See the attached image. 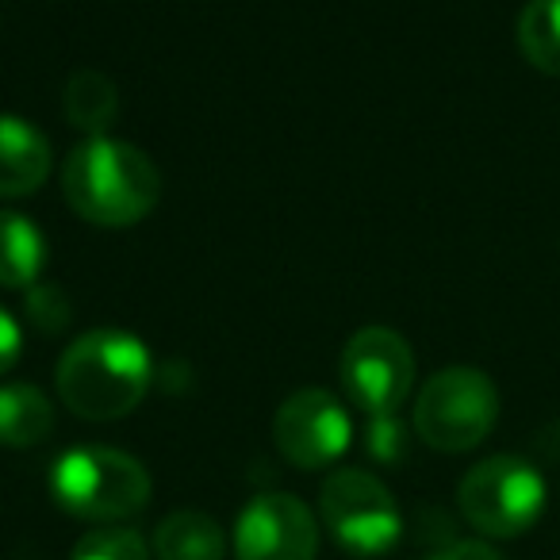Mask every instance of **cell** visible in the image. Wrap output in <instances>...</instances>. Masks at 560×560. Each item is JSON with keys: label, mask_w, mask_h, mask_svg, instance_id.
<instances>
[{"label": "cell", "mask_w": 560, "mask_h": 560, "mask_svg": "<svg viewBox=\"0 0 560 560\" xmlns=\"http://www.w3.org/2000/svg\"><path fill=\"white\" fill-rule=\"evenodd\" d=\"M154 361L131 330H89L66 346L55 369L58 399L78 419L112 422L131 415L150 392Z\"/></svg>", "instance_id": "cell-1"}, {"label": "cell", "mask_w": 560, "mask_h": 560, "mask_svg": "<svg viewBox=\"0 0 560 560\" xmlns=\"http://www.w3.org/2000/svg\"><path fill=\"white\" fill-rule=\"evenodd\" d=\"M62 192L85 223L131 226L158 208L162 177L139 147L96 135L66 154Z\"/></svg>", "instance_id": "cell-2"}, {"label": "cell", "mask_w": 560, "mask_h": 560, "mask_svg": "<svg viewBox=\"0 0 560 560\" xmlns=\"http://www.w3.org/2000/svg\"><path fill=\"white\" fill-rule=\"evenodd\" d=\"M150 472L131 453L112 445H78L66 450L50 468V495L66 514L96 526L135 518L150 503Z\"/></svg>", "instance_id": "cell-3"}, {"label": "cell", "mask_w": 560, "mask_h": 560, "mask_svg": "<svg viewBox=\"0 0 560 560\" xmlns=\"http://www.w3.org/2000/svg\"><path fill=\"white\" fill-rule=\"evenodd\" d=\"M415 434L438 453H468L495 430L499 388L472 365H450L422 384L415 399Z\"/></svg>", "instance_id": "cell-4"}, {"label": "cell", "mask_w": 560, "mask_h": 560, "mask_svg": "<svg viewBox=\"0 0 560 560\" xmlns=\"http://www.w3.org/2000/svg\"><path fill=\"white\" fill-rule=\"evenodd\" d=\"M545 476L514 453H495L465 472L457 488V506L465 522L483 537L511 541L537 526L545 511Z\"/></svg>", "instance_id": "cell-5"}, {"label": "cell", "mask_w": 560, "mask_h": 560, "mask_svg": "<svg viewBox=\"0 0 560 560\" xmlns=\"http://www.w3.org/2000/svg\"><path fill=\"white\" fill-rule=\"evenodd\" d=\"M323 526L353 557H381L404 534L396 495L365 468H338L319 491Z\"/></svg>", "instance_id": "cell-6"}, {"label": "cell", "mask_w": 560, "mask_h": 560, "mask_svg": "<svg viewBox=\"0 0 560 560\" xmlns=\"http://www.w3.org/2000/svg\"><path fill=\"white\" fill-rule=\"evenodd\" d=\"M342 388L353 407L376 419L396 415L415 388V353L392 327H361L342 350Z\"/></svg>", "instance_id": "cell-7"}, {"label": "cell", "mask_w": 560, "mask_h": 560, "mask_svg": "<svg viewBox=\"0 0 560 560\" xmlns=\"http://www.w3.org/2000/svg\"><path fill=\"white\" fill-rule=\"evenodd\" d=\"M272 442L289 465L315 472L350 450L353 422L327 388H300L272 415Z\"/></svg>", "instance_id": "cell-8"}, {"label": "cell", "mask_w": 560, "mask_h": 560, "mask_svg": "<svg viewBox=\"0 0 560 560\" xmlns=\"http://www.w3.org/2000/svg\"><path fill=\"white\" fill-rule=\"evenodd\" d=\"M319 522L304 499L289 491H265L238 511L234 557L238 560H315Z\"/></svg>", "instance_id": "cell-9"}, {"label": "cell", "mask_w": 560, "mask_h": 560, "mask_svg": "<svg viewBox=\"0 0 560 560\" xmlns=\"http://www.w3.org/2000/svg\"><path fill=\"white\" fill-rule=\"evenodd\" d=\"M50 142L39 127H32L20 116H0V196L16 200L32 196L50 177Z\"/></svg>", "instance_id": "cell-10"}, {"label": "cell", "mask_w": 560, "mask_h": 560, "mask_svg": "<svg viewBox=\"0 0 560 560\" xmlns=\"http://www.w3.org/2000/svg\"><path fill=\"white\" fill-rule=\"evenodd\" d=\"M158 560H223L226 534L211 514L203 511H173L154 529Z\"/></svg>", "instance_id": "cell-11"}, {"label": "cell", "mask_w": 560, "mask_h": 560, "mask_svg": "<svg viewBox=\"0 0 560 560\" xmlns=\"http://www.w3.org/2000/svg\"><path fill=\"white\" fill-rule=\"evenodd\" d=\"M47 269V238L20 211H0V289H35Z\"/></svg>", "instance_id": "cell-12"}, {"label": "cell", "mask_w": 560, "mask_h": 560, "mask_svg": "<svg viewBox=\"0 0 560 560\" xmlns=\"http://www.w3.org/2000/svg\"><path fill=\"white\" fill-rule=\"evenodd\" d=\"M55 430V404L35 384H4L0 388V445L32 450Z\"/></svg>", "instance_id": "cell-13"}, {"label": "cell", "mask_w": 560, "mask_h": 560, "mask_svg": "<svg viewBox=\"0 0 560 560\" xmlns=\"http://www.w3.org/2000/svg\"><path fill=\"white\" fill-rule=\"evenodd\" d=\"M62 108L66 119H70L78 131H85L89 139L104 135L112 127L119 112V93L104 73L96 70H81L66 81V93H62Z\"/></svg>", "instance_id": "cell-14"}, {"label": "cell", "mask_w": 560, "mask_h": 560, "mask_svg": "<svg viewBox=\"0 0 560 560\" xmlns=\"http://www.w3.org/2000/svg\"><path fill=\"white\" fill-rule=\"evenodd\" d=\"M514 39L534 70L560 78V0H526Z\"/></svg>", "instance_id": "cell-15"}, {"label": "cell", "mask_w": 560, "mask_h": 560, "mask_svg": "<svg viewBox=\"0 0 560 560\" xmlns=\"http://www.w3.org/2000/svg\"><path fill=\"white\" fill-rule=\"evenodd\" d=\"M70 560H150V545L142 541L139 529L101 526V529H89V534L73 545Z\"/></svg>", "instance_id": "cell-16"}, {"label": "cell", "mask_w": 560, "mask_h": 560, "mask_svg": "<svg viewBox=\"0 0 560 560\" xmlns=\"http://www.w3.org/2000/svg\"><path fill=\"white\" fill-rule=\"evenodd\" d=\"M365 445H369V453H373L376 460H384V465H396V460H404L407 457L404 422H399L396 415H376V419L369 422Z\"/></svg>", "instance_id": "cell-17"}, {"label": "cell", "mask_w": 560, "mask_h": 560, "mask_svg": "<svg viewBox=\"0 0 560 560\" xmlns=\"http://www.w3.org/2000/svg\"><path fill=\"white\" fill-rule=\"evenodd\" d=\"M27 319L43 330V335H55V330H66L70 323V307H66V296L58 289H39L35 284L32 296H27Z\"/></svg>", "instance_id": "cell-18"}, {"label": "cell", "mask_w": 560, "mask_h": 560, "mask_svg": "<svg viewBox=\"0 0 560 560\" xmlns=\"http://www.w3.org/2000/svg\"><path fill=\"white\" fill-rule=\"evenodd\" d=\"M20 350H24V335H20V323L12 319L4 307H0V373H9L20 361Z\"/></svg>", "instance_id": "cell-19"}, {"label": "cell", "mask_w": 560, "mask_h": 560, "mask_svg": "<svg viewBox=\"0 0 560 560\" xmlns=\"http://www.w3.org/2000/svg\"><path fill=\"white\" fill-rule=\"evenodd\" d=\"M427 560H503L488 541H453L445 549H438L434 557Z\"/></svg>", "instance_id": "cell-20"}]
</instances>
